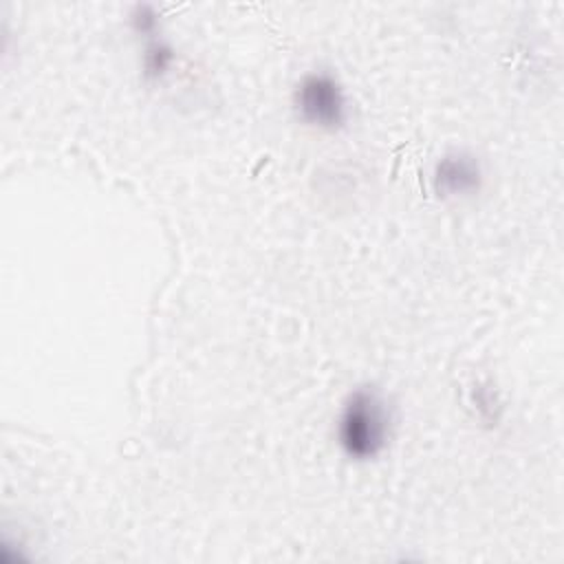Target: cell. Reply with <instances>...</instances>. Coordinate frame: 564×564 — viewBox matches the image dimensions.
<instances>
[{
  "instance_id": "6da1fadb",
  "label": "cell",
  "mask_w": 564,
  "mask_h": 564,
  "mask_svg": "<svg viewBox=\"0 0 564 564\" xmlns=\"http://www.w3.org/2000/svg\"><path fill=\"white\" fill-rule=\"evenodd\" d=\"M392 414L379 390L366 386L350 392L337 419V441L346 456L370 460L379 456L390 438Z\"/></svg>"
},
{
  "instance_id": "5b68a950",
  "label": "cell",
  "mask_w": 564,
  "mask_h": 564,
  "mask_svg": "<svg viewBox=\"0 0 564 564\" xmlns=\"http://www.w3.org/2000/svg\"><path fill=\"white\" fill-rule=\"evenodd\" d=\"M159 18L161 13L156 11V7L152 4H137L132 7L130 11V24L137 33L141 35H148V37H154L156 31H159Z\"/></svg>"
},
{
  "instance_id": "7a4b0ae2",
  "label": "cell",
  "mask_w": 564,
  "mask_h": 564,
  "mask_svg": "<svg viewBox=\"0 0 564 564\" xmlns=\"http://www.w3.org/2000/svg\"><path fill=\"white\" fill-rule=\"evenodd\" d=\"M293 108L300 121L322 128L337 130L346 123L348 101L339 79L326 70L304 75L293 93Z\"/></svg>"
},
{
  "instance_id": "3957f363",
  "label": "cell",
  "mask_w": 564,
  "mask_h": 564,
  "mask_svg": "<svg viewBox=\"0 0 564 564\" xmlns=\"http://www.w3.org/2000/svg\"><path fill=\"white\" fill-rule=\"evenodd\" d=\"M432 183L438 196L476 194L482 185V165L465 150L447 152L436 161Z\"/></svg>"
},
{
  "instance_id": "277c9868",
  "label": "cell",
  "mask_w": 564,
  "mask_h": 564,
  "mask_svg": "<svg viewBox=\"0 0 564 564\" xmlns=\"http://www.w3.org/2000/svg\"><path fill=\"white\" fill-rule=\"evenodd\" d=\"M174 62V48L161 37H152L143 51V75L145 79H161Z\"/></svg>"
}]
</instances>
